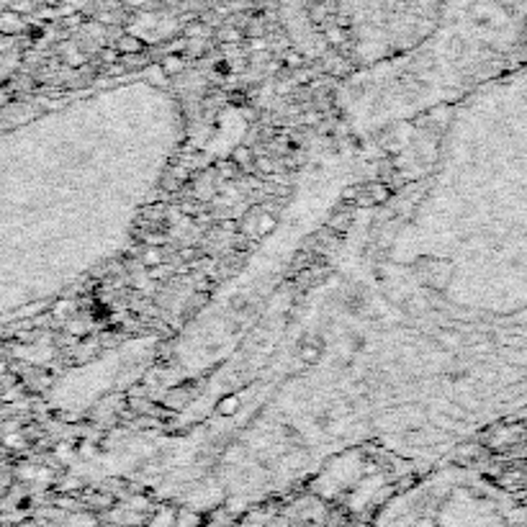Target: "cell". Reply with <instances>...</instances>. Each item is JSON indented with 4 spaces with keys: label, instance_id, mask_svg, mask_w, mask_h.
<instances>
[{
    "label": "cell",
    "instance_id": "obj_1",
    "mask_svg": "<svg viewBox=\"0 0 527 527\" xmlns=\"http://www.w3.org/2000/svg\"><path fill=\"white\" fill-rule=\"evenodd\" d=\"M391 196V185L378 178V180H370V183L363 185V196H360L358 206H381V203H389Z\"/></svg>",
    "mask_w": 527,
    "mask_h": 527
},
{
    "label": "cell",
    "instance_id": "obj_2",
    "mask_svg": "<svg viewBox=\"0 0 527 527\" xmlns=\"http://www.w3.org/2000/svg\"><path fill=\"white\" fill-rule=\"evenodd\" d=\"M352 222H355V211L347 208V206H340V208H335V211L329 214V219H327L324 226L332 229L335 234H340V237H345V234L352 229Z\"/></svg>",
    "mask_w": 527,
    "mask_h": 527
},
{
    "label": "cell",
    "instance_id": "obj_3",
    "mask_svg": "<svg viewBox=\"0 0 527 527\" xmlns=\"http://www.w3.org/2000/svg\"><path fill=\"white\" fill-rule=\"evenodd\" d=\"M193 396H196V389H193L191 384H188V386H178V389H170V391L165 394L162 404H165L168 409H183L185 404H191Z\"/></svg>",
    "mask_w": 527,
    "mask_h": 527
},
{
    "label": "cell",
    "instance_id": "obj_4",
    "mask_svg": "<svg viewBox=\"0 0 527 527\" xmlns=\"http://www.w3.org/2000/svg\"><path fill=\"white\" fill-rule=\"evenodd\" d=\"M322 355H324V345L312 342L309 337H306L304 345L298 347V360H301L304 366H317V363L322 360Z\"/></svg>",
    "mask_w": 527,
    "mask_h": 527
},
{
    "label": "cell",
    "instance_id": "obj_5",
    "mask_svg": "<svg viewBox=\"0 0 527 527\" xmlns=\"http://www.w3.org/2000/svg\"><path fill=\"white\" fill-rule=\"evenodd\" d=\"M240 165L229 157V160H216L214 162V173H216V180H237L240 178Z\"/></svg>",
    "mask_w": 527,
    "mask_h": 527
},
{
    "label": "cell",
    "instance_id": "obj_6",
    "mask_svg": "<svg viewBox=\"0 0 527 527\" xmlns=\"http://www.w3.org/2000/svg\"><path fill=\"white\" fill-rule=\"evenodd\" d=\"M435 340H438V345L442 350H458L463 345V337L456 329H440L438 335H435Z\"/></svg>",
    "mask_w": 527,
    "mask_h": 527
},
{
    "label": "cell",
    "instance_id": "obj_7",
    "mask_svg": "<svg viewBox=\"0 0 527 527\" xmlns=\"http://www.w3.org/2000/svg\"><path fill=\"white\" fill-rule=\"evenodd\" d=\"M255 150L250 147V144H240V147H234L232 150V160L240 165V168H252L255 165Z\"/></svg>",
    "mask_w": 527,
    "mask_h": 527
},
{
    "label": "cell",
    "instance_id": "obj_8",
    "mask_svg": "<svg viewBox=\"0 0 527 527\" xmlns=\"http://www.w3.org/2000/svg\"><path fill=\"white\" fill-rule=\"evenodd\" d=\"M216 412H219L222 417H234L237 412H240V396H237V394H226L224 399H219Z\"/></svg>",
    "mask_w": 527,
    "mask_h": 527
},
{
    "label": "cell",
    "instance_id": "obj_9",
    "mask_svg": "<svg viewBox=\"0 0 527 527\" xmlns=\"http://www.w3.org/2000/svg\"><path fill=\"white\" fill-rule=\"evenodd\" d=\"M275 229H278V216L270 214V211H260V216H257V237L270 234Z\"/></svg>",
    "mask_w": 527,
    "mask_h": 527
},
{
    "label": "cell",
    "instance_id": "obj_10",
    "mask_svg": "<svg viewBox=\"0 0 527 527\" xmlns=\"http://www.w3.org/2000/svg\"><path fill=\"white\" fill-rule=\"evenodd\" d=\"M139 263H142V268H154V265L165 263V255H162L160 247H147L139 255Z\"/></svg>",
    "mask_w": 527,
    "mask_h": 527
},
{
    "label": "cell",
    "instance_id": "obj_11",
    "mask_svg": "<svg viewBox=\"0 0 527 527\" xmlns=\"http://www.w3.org/2000/svg\"><path fill=\"white\" fill-rule=\"evenodd\" d=\"M160 67L165 70V75H168V78H175V75H180V72H183V59H180V57H175V55L162 57Z\"/></svg>",
    "mask_w": 527,
    "mask_h": 527
},
{
    "label": "cell",
    "instance_id": "obj_12",
    "mask_svg": "<svg viewBox=\"0 0 527 527\" xmlns=\"http://www.w3.org/2000/svg\"><path fill=\"white\" fill-rule=\"evenodd\" d=\"M183 188H185V183H183V180H178L173 173H168V175L160 180V191L168 193V196H175V193H180Z\"/></svg>",
    "mask_w": 527,
    "mask_h": 527
},
{
    "label": "cell",
    "instance_id": "obj_13",
    "mask_svg": "<svg viewBox=\"0 0 527 527\" xmlns=\"http://www.w3.org/2000/svg\"><path fill=\"white\" fill-rule=\"evenodd\" d=\"M360 196H363V185H350L342 191V206H358Z\"/></svg>",
    "mask_w": 527,
    "mask_h": 527
},
{
    "label": "cell",
    "instance_id": "obj_14",
    "mask_svg": "<svg viewBox=\"0 0 527 527\" xmlns=\"http://www.w3.org/2000/svg\"><path fill=\"white\" fill-rule=\"evenodd\" d=\"M252 168H255L257 173H263V175H273L275 162H273L270 157H255V165H252Z\"/></svg>",
    "mask_w": 527,
    "mask_h": 527
},
{
    "label": "cell",
    "instance_id": "obj_15",
    "mask_svg": "<svg viewBox=\"0 0 527 527\" xmlns=\"http://www.w3.org/2000/svg\"><path fill=\"white\" fill-rule=\"evenodd\" d=\"M283 64H286L288 70H298V67L304 64V57L298 55V52H286V55H283Z\"/></svg>",
    "mask_w": 527,
    "mask_h": 527
},
{
    "label": "cell",
    "instance_id": "obj_16",
    "mask_svg": "<svg viewBox=\"0 0 527 527\" xmlns=\"http://www.w3.org/2000/svg\"><path fill=\"white\" fill-rule=\"evenodd\" d=\"M170 273H173V268L160 263V265H154V268H150V278H168Z\"/></svg>",
    "mask_w": 527,
    "mask_h": 527
},
{
    "label": "cell",
    "instance_id": "obj_17",
    "mask_svg": "<svg viewBox=\"0 0 527 527\" xmlns=\"http://www.w3.org/2000/svg\"><path fill=\"white\" fill-rule=\"evenodd\" d=\"M67 332H70V335H75V337H78V335H88V324H85V322H78V319H75V322H70V327H67Z\"/></svg>",
    "mask_w": 527,
    "mask_h": 527
},
{
    "label": "cell",
    "instance_id": "obj_18",
    "mask_svg": "<svg viewBox=\"0 0 527 527\" xmlns=\"http://www.w3.org/2000/svg\"><path fill=\"white\" fill-rule=\"evenodd\" d=\"M304 124H306V127H319V124H322V113L319 111L304 113Z\"/></svg>",
    "mask_w": 527,
    "mask_h": 527
},
{
    "label": "cell",
    "instance_id": "obj_19",
    "mask_svg": "<svg viewBox=\"0 0 527 527\" xmlns=\"http://www.w3.org/2000/svg\"><path fill=\"white\" fill-rule=\"evenodd\" d=\"M101 57H103L106 64H113L116 59H121V55H119V52H113V49H103V52H101Z\"/></svg>",
    "mask_w": 527,
    "mask_h": 527
},
{
    "label": "cell",
    "instance_id": "obj_20",
    "mask_svg": "<svg viewBox=\"0 0 527 527\" xmlns=\"http://www.w3.org/2000/svg\"><path fill=\"white\" fill-rule=\"evenodd\" d=\"M157 358L170 360V358H173V347H170L168 342H165V345H160V347H157Z\"/></svg>",
    "mask_w": 527,
    "mask_h": 527
},
{
    "label": "cell",
    "instance_id": "obj_21",
    "mask_svg": "<svg viewBox=\"0 0 527 527\" xmlns=\"http://www.w3.org/2000/svg\"><path fill=\"white\" fill-rule=\"evenodd\" d=\"M329 41H332V44H340V41H342V34L337 31V29H332V31H329Z\"/></svg>",
    "mask_w": 527,
    "mask_h": 527
},
{
    "label": "cell",
    "instance_id": "obj_22",
    "mask_svg": "<svg viewBox=\"0 0 527 527\" xmlns=\"http://www.w3.org/2000/svg\"><path fill=\"white\" fill-rule=\"evenodd\" d=\"M222 39H224V41H229V44H232V41H237V39H240V34H237V31H226V34H224V36H222Z\"/></svg>",
    "mask_w": 527,
    "mask_h": 527
},
{
    "label": "cell",
    "instance_id": "obj_23",
    "mask_svg": "<svg viewBox=\"0 0 527 527\" xmlns=\"http://www.w3.org/2000/svg\"><path fill=\"white\" fill-rule=\"evenodd\" d=\"M180 257H183V260H193V257H196V250H183Z\"/></svg>",
    "mask_w": 527,
    "mask_h": 527
}]
</instances>
